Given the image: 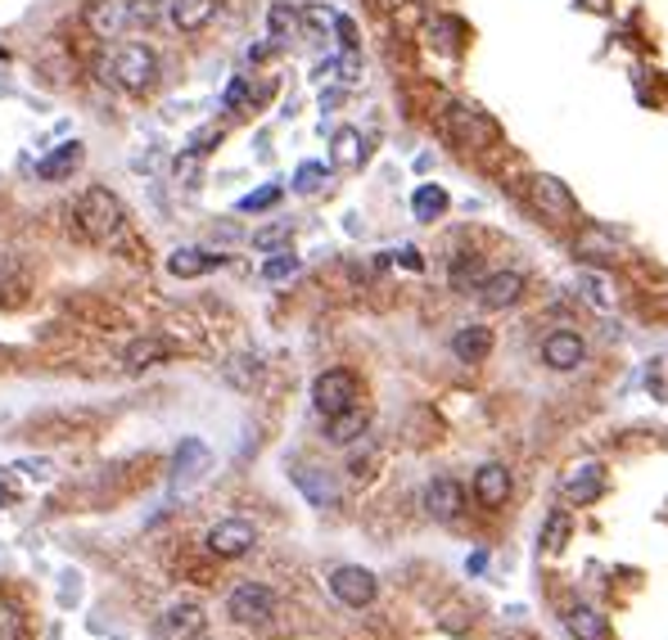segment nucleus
Returning <instances> with one entry per match:
<instances>
[{
	"label": "nucleus",
	"instance_id": "obj_38",
	"mask_svg": "<svg viewBox=\"0 0 668 640\" xmlns=\"http://www.w3.org/2000/svg\"><path fill=\"white\" fill-rule=\"evenodd\" d=\"M249 104V77H235L226 86V109H245Z\"/></svg>",
	"mask_w": 668,
	"mask_h": 640
},
{
	"label": "nucleus",
	"instance_id": "obj_14",
	"mask_svg": "<svg viewBox=\"0 0 668 640\" xmlns=\"http://www.w3.org/2000/svg\"><path fill=\"white\" fill-rule=\"evenodd\" d=\"M510 492H515V478H510L506 465L488 461V465L474 469V501H479L483 510H502V505L510 501Z\"/></svg>",
	"mask_w": 668,
	"mask_h": 640
},
{
	"label": "nucleus",
	"instance_id": "obj_10",
	"mask_svg": "<svg viewBox=\"0 0 668 640\" xmlns=\"http://www.w3.org/2000/svg\"><path fill=\"white\" fill-rule=\"evenodd\" d=\"M312 406L325 419L348 411V406H357V379L348 371H325V375H317V384H312Z\"/></svg>",
	"mask_w": 668,
	"mask_h": 640
},
{
	"label": "nucleus",
	"instance_id": "obj_37",
	"mask_svg": "<svg viewBox=\"0 0 668 640\" xmlns=\"http://www.w3.org/2000/svg\"><path fill=\"white\" fill-rule=\"evenodd\" d=\"M0 640H23V618L14 604H0Z\"/></svg>",
	"mask_w": 668,
	"mask_h": 640
},
{
	"label": "nucleus",
	"instance_id": "obj_12",
	"mask_svg": "<svg viewBox=\"0 0 668 640\" xmlns=\"http://www.w3.org/2000/svg\"><path fill=\"white\" fill-rule=\"evenodd\" d=\"M524 285H529V280L520 276V271H488L474 298H479L488 312H510L515 302L524 298Z\"/></svg>",
	"mask_w": 668,
	"mask_h": 640
},
{
	"label": "nucleus",
	"instance_id": "obj_31",
	"mask_svg": "<svg viewBox=\"0 0 668 640\" xmlns=\"http://www.w3.org/2000/svg\"><path fill=\"white\" fill-rule=\"evenodd\" d=\"M447 276H451V285H457V289L479 293V285H483V276H488V271L479 266V258H474V253H461V258H457V266H447Z\"/></svg>",
	"mask_w": 668,
	"mask_h": 640
},
{
	"label": "nucleus",
	"instance_id": "obj_13",
	"mask_svg": "<svg viewBox=\"0 0 668 640\" xmlns=\"http://www.w3.org/2000/svg\"><path fill=\"white\" fill-rule=\"evenodd\" d=\"M587 361V343L573 329H552L542 339V365L546 371H579Z\"/></svg>",
	"mask_w": 668,
	"mask_h": 640
},
{
	"label": "nucleus",
	"instance_id": "obj_22",
	"mask_svg": "<svg viewBox=\"0 0 668 640\" xmlns=\"http://www.w3.org/2000/svg\"><path fill=\"white\" fill-rule=\"evenodd\" d=\"M172 27L176 33H203V27L212 23V14H218V0H172Z\"/></svg>",
	"mask_w": 668,
	"mask_h": 640
},
{
	"label": "nucleus",
	"instance_id": "obj_33",
	"mask_svg": "<svg viewBox=\"0 0 668 640\" xmlns=\"http://www.w3.org/2000/svg\"><path fill=\"white\" fill-rule=\"evenodd\" d=\"M294 271H298V258H294L289 249H281V253H271V258L262 262V280L276 285V280H289Z\"/></svg>",
	"mask_w": 668,
	"mask_h": 640
},
{
	"label": "nucleus",
	"instance_id": "obj_4",
	"mask_svg": "<svg viewBox=\"0 0 668 640\" xmlns=\"http://www.w3.org/2000/svg\"><path fill=\"white\" fill-rule=\"evenodd\" d=\"M443 131L457 140L461 149H483V145L497 136L493 117L479 113V109H470V104H461V100H447V104H443Z\"/></svg>",
	"mask_w": 668,
	"mask_h": 640
},
{
	"label": "nucleus",
	"instance_id": "obj_21",
	"mask_svg": "<svg viewBox=\"0 0 668 640\" xmlns=\"http://www.w3.org/2000/svg\"><path fill=\"white\" fill-rule=\"evenodd\" d=\"M226 258L222 253H208V249H176L168 258V271L176 280H195V276H208V271H218Z\"/></svg>",
	"mask_w": 668,
	"mask_h": 640
},
{
	"label": "nucleus",
	"instance_id": "obj_26",
	"mask_svg": "<svg viewBox=\"0 0 668 640\" xmlns=\"http://www.w3.org/2000/svg\"><path fill=\"white\" fill-rule=\"evenodd\" d=\"M330 149H334V167H361L367 163V140H361L357 127H339L334 140H330Z\"/></svg>",
	"mask_w": 668,
	"mask_h": 640
},
{
	"label": "nucleus",
	"instance_id": "obj_30",
	"mask_svg": "<svg viewBox=\"0 0 668 640\" xmlns=\"http://www.w3.org/2000/svg\"><path fill=\"white\" fill-rule=\"evenodd\" d=\"M569 537V510H552L546 514V524H542V537H537V551L542 555H556L560 545Z\"/></svg>",
	"mask_w": 668,
	"mask_h": 640
},
{
	"label": "nucleus",
	"instance_id": "obj_5",
	"mask_svg": "<svg viewBox=\"0 0 668 640\" xmlns=\"http://www.w3.org/2000/svg\"><path fill=\"white\" fill-rule=\"evenodd\" d=\"M226 614L239 623V627H267L276 618V595L262 582H239L231 595H226Z\"/></svg>",
	"mask_w": 668,
	"mask_h": 640
},
{
	"label": "nucleus",
	"instance_id": "obj_29",
	"mask_svg": "<svg viewBox=\"0 0 668 640\" xmlns=\"http://www.w3.org/2000/svg\"><path fill=\"white\" fill-rule=\"evenodd\" d=\"M294 482H298V492L308 497L312 505H334V487H330V478L321 474V469H294Z\"/></svg>",
	"mask_w": 668,
	"mask_h": 640
},
{
	"label": "nucleus",
	"instance_id": "obj_24",
	"mask_svg": "<svg viewBox=\"0 0 668 640\" xmlns=\"http://www.w3.org/2000/svg\"><path fill=\"white\" fill-rule=\"evenodd\" d=\"M172 356V348L163 343V339H154V334H145V339H132L127 348H123V365L127 371H149V365H159V361H168Z\"/></svg>",
	"mask_w": 668,
	"mask_h": 640
},
{
	"label": "nucleus",
	"instance_id": "obj_32",
	"mask_svg": "<svg viewBox=\"0 0 668 640\" xmlns=\"http://www.w3.org/2000/svg\"><path fill=\"white\" fill-rule=\"evenodd\" d=\"M579 289H583V298L592 302V308H615V285L601 276V271H583L579 276Z\"/></svg>",
	"mask_w": 668,
	"mask_h": 640
},
{
	"label": "nucleus",
	"instance_id": "obj_20",
	"mask_svg": "<svg viewBox=\"0 0 668 640\" xmlns=\"http://www.w3.org/2000/svg\"><path fill=\"white\" fill-rule=\"evenodd\" d=\"M493 352V329L488 325H461L457 334H451V356L466 361V365H479L488 361Z\"/></svg>",
	"mask_w": 668,
	"mask_h": 640
},
{
	"label": "nucleus",
	"instance_id": "obj_39",
	"mask_svg": "<svg viewBox=\"0 0 668 640\" xmlns=\"http://www.w3.org/2000/svg\"><path fill=\"white\" fill-rule=\"evenodd\" d=\"M222 140V131L218 127H208V131H199L195 140H190V154H208V145H218Z\"/></svg>",
	"mask_w": 668,
	"mask_h": 640
},
{
	"label": "nucleus",
	"instance_id": "obj_19",
	"mask_svg": "<svg viewBox=\"0 0 668 640\" xmlns=\"http://www.w3.org/2000/svg\"><path fill=\"white\" fill-rule=\"evenodd\" d=\"M565 631L573 640H610V618L601 614L596 604H569V614H565Z\"/></svg>",
	"mask_w": 668,
	"mask_h": 640
},
{
	"label": "nucleus",
	"instance_id": "obj_17",
	"mask_svg": "<svg viewBox=\"0 0 668 640\" xmlns=\"http://www.w3.org/2000/svg\"><path fill=\"white\" fill-rule=\"evenodd\" d=\"M367 429H371V411L367 406H348V411L325 419V442L330 447H352V442L367 438Z\"/></svg>",
	"mask_w": 668,
	"mask_h": 640
},
{
	"label": "nucleus",
	"instance_id": "obj_35",
	"mask_svg": "<svg viewBox=\"0 0 668 640\" xmlns=\"http://www.w3.org/2000/svg\"><path fill=\"white\" fill-rule=\"evenodd\" d=\"M253 249H262V253L289 249V226H267V230H258V235H253Z\"/></svg>",
	"mask_w": 668,
	"mask_h": 640
},
{
	"label": "nucleus",
	"instance_id": "obj_41",
	"mask_svg": "<svg viewBox=\"0 0 668 640\" xmlns=\"http://www.w3.org/2000/svg\"><path fill=\"white\" fill-rule=\"evenodd\" d=\"M398 262H403L407 271H424V258H420L416 249H403V253H398Z\"/></svg>",
	"mask_w": 668,
	"mask_h": 640
},
{
	"label": "nucleus",
	"instance_id": "obj_6",
	"mask_svg": "<svg viewBox=\"0 0 668 640\" xmlns=\"http://www.w3.org/2000/svg\"><path fill=\"white\" fill-rule=\"evenodd\" d=\"M82 18L90 27V37L113 41V37H123L127 27L136 23V0H86Z\"/></svg>",
	"mask_w": 668,
	"mask_h": 640
},
{
	"label": "nucleus",
	"instance_id": "obj_8",
	"mask_svg": "<svg viewBox=\"0 0 668 640\" xmlns=\"http://www.w3.org/2000/svg\"><path fill=\"white\" fill-rule=\"evenodd\" d=\"M623 253H628L623 235L610 230V226H601V222H592V226H583L579 235H573V258L587 262V266H605V262H615Z\"/></svg>",
	"mask_w": 668,
	"mask_h": 640
},
{
	"label": "nucleus",
	"instance_id": "obj_27",
	"mask_svg": "<svg viewBox=\"0 0 668 640\" xmlns=\"http://www.w3.org/2000/svg\"><path fill=\"white\" fill-rule=\"evenodd\" d=\"M424 41H430L438 54H451L461 46V23L451 18V14H434L430 23H424Z\"/></svg>",
	"mask_w": 668,
	"mask_h": 640
},
{
	"label": "nucleus",
	"instance_id": "obj_9",
	"mask_svg": "<svg viewBox=\"0 0 668 640\" xmlns=\"http://www.w3.org/2000/svg\"><path fill=\"white\" fill-rule=\"evenodd\" d=\"M203 545H208V555H218V560H239L258 545V528L249 519H222L208 528Z\"/></svg>",
	"mask_w": 668,
	"mask_h": 640
},
{
	"label": "nucleus",
	"instance_id": "obj_34",
	"mask_svg": "<svg viewBox=\"0 0 668 640\" xmlns=\"http://www.w3.org/2000/svg\"><path fill=\"white\" fill-rule=\"evenodd\" d=\"M321 180H325V163H302V167L294 172V190H298V194H317Z\"/></svg>",
	"mask_w": 668,
	"mask_h": 640
},
{
	"label": "nucleus",
	"instance_id": "obj_25",
	"mask_svg": "<svg viewBox=\"0 0 668 640\" xmlns=\"http://www.w3.org/2000/svg\"><path fill=\"white\" fill-rule=\"evenodd\" d=\"M208 447L199 442V438H186L176 447V461H172V474H176V482H190V478H199L203 469H208Z\"/></svg>",
	"mask_w": 668,
	"mask_h": 640
},
{
	"label": "nucleus",
	"instance_id": "obj_11",
	"mask_svg": "<svg viewBox=\"0 0 668 640\" xmlns=\"http://www.w3.org/2000/svg\"><path fill=\"white\" fill-rule=\"evenodd\" d=\"M424 510H430L434 524H457L466 514V487L451 474L430 478V487H424Z\"/></svg>",
	"mask_w": 668,
	"mask_h": 640
},
{
	"label": "nucleus",
	"instance_id": "obj_28",
	"mask_svg": "<svg viewBox=\"0 0 668 640\" xmlns=\"http://www.w3.org/2000/svg\"><path fill=\"white\" fill-rule=\"evenodd\" d=\"M411 212H416V222H438L447 212V190L443 186H416Z\"/></svg>",
	"mask_w": 668,
	"mask_h": 640
},
{
	"label": "nucleus",
	"instance_id": "obj_7",
	"mask_svg": "<svg viewBox=\"0 0 668 640\" xmlns=\"http://www.w3.org/2000/svg\"><path fill=\"white\" fill-rule=\"evenodd\" d=\"M330 595L339 600V604H348V608H367V604H375L380 582H375L371 568H361V564H339V568L330 573Z\"/></svg>",
	"mask_w": 668,
	"mask_h": 640
},
{
	"label": "nucleus",
	"instance_id": "obj_2",
	"mask_svg": "<svg viewBox=\"0 0 668 640\" xmlns=\"http://www.w3.org/2000/svg\"><path fill=\"white\" fill-rule=\"evenodd\" d=\"M109 77L117 90H127V96H145V90L159 86V54L140 41L117 46L109 59Z\"/></svg>",
	"mask_w": 668,
	"mask_h": 640
},
{
	"label": "nucleus",
	"instance_id": "obj_16",
	"mask_svg": "<svg viewBox=\"0 0 668 640\" xmlns=\"http://www.w3.org/2000/svg\"><path fill=\"white\" fill-rule=\"evenodd\" d=\"M560 492H565V501H573V505L596 501V497L605 492V465H601V461H579V465L565 474Z\"/></svg>",
	"mask_w": 668,
	"mask_h": 640
},
{
	"label": "nucleus",
	"instance_id": "obj_36",
	"mask_svg": "<svg viewBox=\"0 0 668 640\" xmlns=\"http://www.w3.org/2000/svg\"><path fill=\"white\" fill-rule=\"evenodd\" d=\"M271 203H281V186H262V190L245 194V199H239V212H262Z\"/></svg>",
	"mask_w": 668,
	"mask_h": 640
},
{
	"label": "nucleus",
	"instance_id": "obj_18",
	"mask_svg": "<svg viewBox=\"0 0 668 640\" xmlns=\"http://www.w3.org/2000/svg\"><path fill=\"white\" fill-rule=\"evenodd\" d=\"M302 18H308V0H276V5L267 10V41L271 46H285L298 33Z\"/></svg>",
	"mask_w": 668,
	"mask_h": 640
},
{
	"label": "nucleus",
	"instance_id": "obj_40",
	"mask_svg": "<svg viewBox=\"0 0 668 640\" xmlns=\"http://www.w3.org/2000/svg\"><path fill=\"white\" fill-rule=\"evenodd\" d=\"M10 474H14V469H0V501H14V497H18V487L10 482Z\"/></svg>",
	"mask_w": 668,
	"mask_h": 640
},
{
	"label": "nucleus",
	"instance_id": "obj_15",
	"mask_svg": "<svg viewBox=\"0 0 668 640\" xmlns=\"http://www.w3.org/2000/svg\"><path fill=\"white\" fill-rule=\"evenodd\" d=\"M203 623H208L203 608L186 600V604H172L168 614L154 623V636H159V640H199V636H203Z\"/></svg>",
	"mask_w": 668,
	"mask_h": 640
},
{
	"label": "nucleus",
	"instance_id": "obj_23",
	"mask_svg": "<svg viewBox=\"0 0 668 640\" xmlns=\"http://www.w3.org/2000/svg\"><path fill=\"white\" fill-rule=\"evenodd\" d=\"M77 163H82V140H64V145L50 149V154L37 163V176L41 180H64V176L77 172Z\"/></svg>",
	"mask_w": 668,
	"mask_h": 640
},
{
	"label": "nucleus",
	"instance_id": "obj_1",
	"mask_svg": "<svg viewBox=\"0 0 668 640\" xmlns=\"http://www.w3.org/2000/svg\"><path fill=\"white\" fill-rule=\"evenodd\" d=\"M73 217H77V230L90 243H104V249L123 243V235H127V208L117 203V194L104 190V186L82 190L77 203H73Z\"/></svg>",
	"mask_w": 668,
	"mask_h": 640
},
{
	"label": "nucleus",
	"instance_id": "obj_3",
	"mask_svg": "<svg viewBox=\"0 0 668 640\" xmlns=\"http://www.w3.org/2000/svg\"><path fill=\"white\" fill-rule=\"evenodd\" d=\"M529 208L537 212L546 226H560V222H569L573 212H579V199H573V190L565 186L560 176L533 172V176H529Z\"/></svg>",
	"mask_w": 668,
	"mask_h": 640
}]
</instances>
